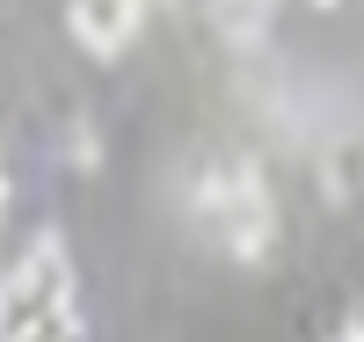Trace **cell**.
<instances>
[{
  "label": "cell",
  "mask_w": 364,
  "mask_h": 342,
  "mask_svg": "<svg viewBox=\"0 0 364 342\" xmlns=\"http://www.w3.org/2000/svg\"><path fill=\"white\" fill-rule=\"evenodd\" d=\"M197 219L233 262H262L277 240V204H269V182L255 175V161H211L197 175Z\"/></svg>",
  "instance_id": "1"
},
{
  "label": "cell",
  "mask_w": 364,
  "mask_h": 342,
  "mask_svg": "<svg viewBox=\"0 0 364 342\" xmlns=\"http://www.w3.org/2000/svg\"><path fill=\"white\" fill-rule=\"evenodd\" d=\"M51 299H73V262H66V247H58V233L29 240V255L0 277V335L15 321H29V314H44Z\"/></svg>",
  "instance_id": "2"
},
{
  "label": "cell",
  "mask_w": 364,
  "mask_h": 342,
  "mask_svg": "<svg viewBox=\"0 0 364 342\" xmlns=\"http://www.w3.org/2000/svg\"><path fill=\"white\" fill-rule=\"evenodd\" d=\"M139 15H146V0H73V8H66V29H73L80 51L117 58V51H132Z\"/></svg>",
  "instance_id": "3"
},
{
  "label": "cell",
  "mask_w": 364,
  "mask_h": 342,
  "mask_svg": "<svg viewBox=\"0 0 364 342\" xmlns=\"http://www.w3.org/2000/svg\"><path fill=\"white\" fill-rule=\"evenodd\" d=\"M0 342H87V321H80V299H51L44 314L15 321Z\"/></svg>",
  "instance_id": "4"
},
{
  "label": "cell",
  "mask_w": 364,
  "mask_h": 342,
  "mask_svg": "<svg viewBox=\"0 0 364 342\" xmlns=\"http://www.w3.org/2000/svg\"><path fill=\"white\" fill-rule=\"evenodd\" d=\"M269 15H277V0H211V29H219L226 44H255Z\"/></svg>",
  "instance_id": "5"
},
{
  "label": "cell",
  "mask_w": 364,
  "mask_h": 342,
  "mask_svg": "<svg viewBox=\"0 0 364 342\" xmlns=\"http://www.w3.org/2000/svg\"><path fill=\"white\" fill-rule=\"evenodd\" d=\"M328 342H364V321H350V328H336Z\"/></svg>",
  "instance_id": "6"
},
{
  "label": "cell",
  "mask_w": 364,
  "mask_h": 342,
  "mask_svg": "<svg viewBox=\"0 0 364 342\" xmlns=\"http://www.w3.org/2000/svg\"><path fill=\"white\" fill-rule=\"evenodd\" d=\"M0 204H8V175H0Z\"/></svg>",
  "instance_id": "7"
},
{
  "label": "cell",
  "mask_w": 364,
  "mask_h": 342,
  "mask_svg": "<svg viewBox=\"0 0 364 342\" xmlns=\"http://www.w3.org/2000/svg\"><path fill=\"white\" fill-rule=\"evenodd\" d=\"M314 8H343V0H314Z\"/></svg>",
  "instance_id": "8"
}]
</instances>
